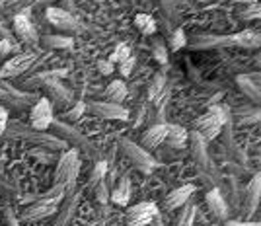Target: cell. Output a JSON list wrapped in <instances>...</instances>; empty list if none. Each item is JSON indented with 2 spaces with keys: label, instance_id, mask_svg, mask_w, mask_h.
I'll return each instance as SVG.
<instances>
[{
  "label": "cell",
  "instance_id": "obj_5",
  "mask_svg": "<svg viewBox=\"0 0 261 226\" xmlns=\"http://www.w3.org/2000/svg\"><path fill=\"white\" fill-rule=\"evenodd\" d=\"M119 150L123 152V156L142 173H152L154 170H156V166H158V162L148 154V150H144L137 142L125 139V137L119 139Z\"/></svg>",
  "mask_w": 261,
  "mask_h": 226
},
{
  "label": "cell",
  "instance_id": "obj_17",
  "mask_svg": "<svg viewBox=\"0 0 261 226\" xmlns=\"http://www.w3.org/2000/svg\"><path fill=\"white\" fill-rule=\"evenodd\" d=\"M205 199H207L208 211L217 218H226L228 216V205H226V199H224V195L218 187H213L211 191H207Z\"/></svg>",
  "mask_w": 261,
  "mask_h": 226
},
{
  "label": "cell",
  "instance_id": "obj_26",
  "mask_svg": "<svg viewBox=\"0 0 261 226\" xmlns=\"http://www.w3.org/2000/svg\"><path fill=\"white\" fill-rule=\"evenodd\" d=\"M164 88H166V74L164 72L154 74V78L148 84V99L150 102H158L164 94Z\"/></svg>",
  "mask_w": 261,
  "mask_h": 226
},
{
  "label": "cell",
  "instance_id": "obj_34",
  "mask_svg": "<svg viewBox=\"0 0 261 226\" xmlns=\"http://www.w3.org/2000/svg\"><path fill=\"white\" fill-rule=\"evenodd\" d=\"M130 57V45L127 43H119L115 49H113V53L109 57V63H123V61H127Z\"/></svg>",
  "mask_w": 261,
  "mask_h": 226
},
{
  "label": "cell",
  "instance_id": "obj_11",
  "mask_svg": "<svg viewBox=\"0 0 261 226\" xmlns=\"http://www.w3.org/2000/svg\"><path fill=\"white\" fill-rule=\"evenodd\" d=\"M191 150H193V158H195L201 173H207V178L217 175V168L211 160V156L207 154V142L201 139L195 131L191 133Z\"/></svg>",
  "mask_w": 261,
  "mask_h": 226
},
{
  "label": "cell",
  "instance_id": "obj_50",
  "mask_svg": "<svg viewBox=\"0 0 261 226\" xmlns=\"http://www.w3.org/2000/svg\"><path fill=\"white\" fill-rule=\"evenodd\" d=\"M6 32H2V28H0V39H2V35H4Z\"/></svg>",
  "mask_w": 261,
  "mask_h": 226
},
{
  "label": "cell",
  "instance_id": "obj_21",
  "mask_svg": "<svg viewBox=\"0 0 261 226\" xmlns=\"http://www.w3.org/2000/svg\"><path fill=\"white\" fill-rule=\"evenodd\" d=\"M187 140H189V133H187L181 125H168V131H166V139H164V142H166L170 148L181 150V148L187 146Z\"/></svg>",
  "mask_w": 261,
  "mask_h": 226
},
{
  "label": "cell",
  "instance_id": "obj_15",
  "mask_svg": "<svg viewBox=\"0 0 261 226\" xmlns=\"http://www.w3.org/2000/svg\"><path fill=\"white\" fill-rule=\"evenodd\" d=\"M197 187L193 183H185L181 187H177L174 191H170L168 197H166V201H164V209L168 211V213H172L175 209H181L193 195H195Z\"/></svg>",
  "mask_w": 261,
  "mask_h": 226
},
{
  "label": "cell",
  "instance_id": "obj_39",
  "mask_svg": "<svg viewBox=\"0 0 261 226\" xmlns=\"http://www.w3.org/2000/svg\"><path fill=\"white\" fill-rule=\"evenodd\" d=\"M261 16V8H259V2H251L250 6L246 8L244 12H240V18L246 20V22H251V20H257Z\"/></svg>",
  "mask_w": 261,
  "mask_h": 226
},
{
  "label": "cell",
  "instance_id": "obj_7",
  "mask_svg": "<svg viewBox=\"0 0 261 226\" xmlns=\"http://www.w3.org/2000/svg\"><path fill=\"white\" fill-rule=\"evenodd\" d=\"M86 111L106 121H127L129 119L127 109L121 104H111V102H86Z\"/></svg>",
  "mask_w": 261,
  "mask_h": 226
},
{
  "label": "cell",
  "instance_id": "obj_8",
  "mask_svg": "<svg viewBox=\"0 0 261 226\" xmlns=\"http://www.w3.org/2000/svg\"><path fill=\"white\" fill-rule=\"evenodd\" d=\"M35 61H37L35 53H18L0 68V78L4 80V78H16V76L25 74L35 65Z\"/></svg>",
  "mask_w": 261,
  "mask_h": 226
},
{
  "label": "cell",
  "instance_id": "obj_25",
  "mask_svg": "<svg viewBox=\"0 0 261 226\" xmlns=\"http://www.w3.org/2000/svg\"><path fill=\"white\" fill-rule=\"evenodd\" d=\"M106 97L111 104H121L127 97V84L123 80H113L108 88H106Z\"/></svg>",
  "mask_w": 261,
  "mask_h": 226
},
{
  "label": "cell",
  "instance_id": "obj_40",
  "mask_svg": "<svg viewBox=\"0 0 261 226\" xmlns=\"http://www.w3.org/2000/svg\"><path fill=\"white\" fill-rule=\"evenodd\" d=\"M152 57L158 61V63H160V65H166V63H168V49L164 47V43H160V41H154Z\"/></svg>",
  "mask_w": 261,
  "mask_h": 226
},
{
  "label": "cell",
  "instance_id": "obj_20",
  "mask_svg": "<svg viewBox=\"0 0 261 226\" xmlns=\"http://www.w3.org/2000/svg\"><path fill=\"white\" fill-rule=\"evenodd\" d=\"M259 195H261V175L255 173L251 183L248 185L246 191V201H244V215H253V211H257L259 205Z\"/></svg>",
  "mask_w": 261,
  "mask_h": 226
},
{
  "label": "cell",
  "instance_id": "obj_3",
  "mask_svg": "<svg viewBox=\"0 0 261 226\" xmlns=\"http://www.w3.org/2000/svg\"><path fill=\"white\" fill-rule=\"evenodd\" d=\"M228 121H230L228 109L222 108V106H213L205 115H201V117L197 119L195 133L205 142H211V140H215L220 135V131L224 129V125Z\"/></svg>",
  "mask_w": 261,
  "mask_h": 226
},
{
  "label": "cell",
  "instance_id": "obj_16",
  "mask_svg": "<svg viewBox=\"0 0 261 226\" xmlns=\"http://www.w3.org/2000/svg\"><path fill=\"white\" fill-rule=\"evenodd\" d=\"M78 201H80V193L74 191L72 195H66L63 199V207L57 211V220L55 226H68L74 218V213L78 209Z\"/></svg>",
  "mask_w": 261,
  "mask_h": 226
},
{
  "label": "cell",
  "instance_id": "obj_29",
  "mask_svg": "<svg viewBox=\"0 0 261 226\" xmlns=\"http://www.w3.org/2000/svg\"><path fill=\"white\" fill-rule=\"evenodd\" d=\"M43 45L49 49H72L74 41L66 35H45Z\"/></svg>",
  "mask_w": 261,
  "mask_h": 226
},
{
  "label": "cell",
  "instance_id": "obj_22",
  "mask_svg": "<svg viewBox=\"0 0 261 226\" xmlns=\"http://www.w3.org/2000/svg\"><path fill=\"white\" fill-rule=\"evenodd\" d=\"M109 199H111L115 205H119V207L129 205V199H130V178L129 175H121L119 182L115 183V187H113V191L109 193Z\"/></svg>",
  "mask_w": 261,
  "mask_h": 226
},
{
  "label": "cell",
  "instance_id": "obj_43",
  "mask_svg": "<svg viewBox=\"0 0 261 226\" xmlns=\"http://www.w3.org/2000/svg\"><path fill=\"white\" fill-rule=\"evenodd\" d=\"M4 224L6 226H20L18 224V218L14 215L12 207H4Z\"/></svg>",
  "mask_w": 261,
  "mask_h": 226
},
{
  "label": "cell",
  "instance_id": "obj_10",
  "mask_svg": "<svg viewBox=\"0 0 261 226\" xmlns=\"http://www.w3.org/2000/svg\"><path fill=\"white\" fill-rule=\"evenodd\" d=\"M156 216H158V207L152 201H144V203H137L129 207L127 222H129V226H148Z\"/></svg>",
  "mask_w": 261,
  "mask_h": 226
},
{
  "label": "cell",
  "instance_id": "obj_9",
  "mask_svg": "<svg viewBox=\"0 0 261 226\" xmlns=\"http://www.w3.org/2000/svg\"><path fill=\"white\" fill-rule=\"evenodd\" d=\"M32 127L37 131H47L53 123V104L49 97H37L32 108Z\"/></svg>",
  "mask_w": 261,
  "mask_h": 226
},
{
  "label": "cell",
  "instance_id": "obj_24",
  "mask_svg": "<svg viewBox=\"0 0 261 226\" xmlns=\"http://www.w3.org/2000/svg\"><path fill=\"white\" fill-rule=\"evenodd\" d=\"M236 84H238L240 90L250 97L253 104H259V99H261L259 84H257V82H253V78H251V76H246V74L236 76Z\"/></svg>",
  "mask_w": 261,
  "mask_h": 226
},
{
  "label": "cell",
  "instance_id": "obj_2",
  "mask_svg": "<svg viewBox=\"0 0 261 226\" xmlns=\"http://www.w3.org/2000/svg\"><path fill=\"white\" fill-rule=\"evenodd\" d=\"M4 137L25 140V142H32L35 146L47 148V150H65L66 148V142L63 139L55 137V135L47 133V131H37L33 129V127H28V125H23L20 121H8Z\"/></svg>",
  "mask_w": 261,
  "mask_h": 226
},
{
  "label": "cell",
  "instance_id": "obj_38",
  "mask_svg": "<svg viewBox=\"0 0 261 226\" xmlns=\"http://www.w3.org/2000/svg\"><path fill=\"white\" fill-rule=\"evenodd\" d=\"M41 2H49V0H2V8L18 10V8H28V6L41 4Z\"/></svg>",
  "mask_w": 261,
  "mask_h": 226
},
{
  "label": "cell",
  "instance_id": "obj_30",
  "mask_svg": "<svg viewBox=\"0 0 261 226\" xmlns=\"http://www.w3.org/2000/svg\"><path fill=\"white\" fill-rule=\"evenodd\" d=\"M66 76V70L65 68H61V70H47V72H39V74H35L33 78H30L25 84L28 86H43L45 82H49L51 78H63Z\"/></svg>",
  "mask_w": 261,
  "mask_h": 226
},
{
  "label": "cell",
  "instance_id": "obj_46",
  "mask_svg": "<svg viewBox=\"0 0 261 226\" xmlns=\"http://www.w3.org/2000/svg\"><path fill=\"white\" fill-rule=\"evenodd\" d=\"M98 68L101 70V74H111L113 72V63H109V61H98Z\"/></svg>",
  "mask_w": 261,
  "mask_h": 226
},
{
  "label": "cell",
  "instance_id": "obj_45",
  "mask_svg": "<svg viewBox=\"0 0 261 226\" xmlns=\"http://www.w3.org/2000/svg\"><path fill=\"white\" fill-rule=\"evenodd\" d=\"M6 127H8V111L4 108H0V137H4Z\"/></svg>",
  "mask_w": 261,
  "mask_h": 226
},
{
  "label": "cell",
  "instance_id": "obj_12",
  "mask_svg": "<svg viewBox=\"0 0 261 226\" xmlns=\"http://www.w3.org/2000/svg\"><path fill=\"white\" fill-rule=\"evenodd\" d=\"M45 16L51 22V26H55L57 30H63V32L68 33H74L80 30V23H78L76 18L70 12L63 10V8H47Z\"/></svg>",
  "mask_w": 261,
  "mask_h": 226
},
{
  "label": "cell",
  "instance_id": "obj_18",
  "mask_svg": "<svg viewBox=\"0 0 261 226\" xmlns=\"http://www.w3.org/2000/svg\"><path fill=\"white\" fill-rule=\"evenodd\" d=\"M80 160L78 158V152L76 150H68L61 156V160L57 164V170H55V185H65V180L68 172L72 170V166Z\"/></svg>",
  "mask_w": 261,
  "mask_h": 226
},
{
  "label": "cell",
  "instance_id": "obj_33",
  "mask_svg": "<svg viewBox=\"0 0 261 226\" xmlns=\"http://www.w3.org/2000/svg\"><path fill=\"white\" fill-rule=\"evenodd\" d=\"M238 125H251V123H257L259 121V109H240L238 111Z\"/></svg>",
  "mask_w": 261,
  "mask_h": 226
},
{
  "label": "cell",
  "instance_id": "obj_28",
  "mask_svg": "<svg viewBox=\"0 0 261 226\" xmlns=\"http://www.w3.org/2000/svg\"><path fill=\"white\" fill-rule=\"evenodd\" d=\"M63 199H65V187L63 185H53L49 191H45V193L35 197V201H43V203H53V205H59Z\"/></svg>",
  "mask_w": 261,
  "mask_h": 226
},
{
  "label": "cell",
  "instance_id": "obj_37",
  "mask_svg": "<svg viewBox=\"0 0 261 226\" xmlns=\"http://www.w3.org/2000/svg\"><path fill=\"white\" fill-rule=\"evenodd\" d=\"M84 111H86V104L84 102H78L70 109H66L65 113H63V117H61V121H76V119L82 117Z\"/></svg>",
  "mask_w": 261,
  "mask_h": 226
},
{
  "label": "cell",
  "instance_id": "obj_36",
  "mask_svg": "<svg viewBox=\"0 0 261 226\" xmlns=\"http://www.w3.org/2000/svg\"><path fill=\"white\" fill-rule=\"evenodd\" d=\"M179 0H162V8L164 12H166V16L170 18V20H179V14H181V10H179Z\"/></svg>",
  "mask_w": 261,
  "mask_h": 226
},
{
  "label": "cell",
  "instance_id": "obj_35",
  "mask_svg": "<svg viewBox=\"0 0 261 226\" xmlns=\"http://www.w3.org/2000/svg\"><path fill=\"white\" fill-rule=\"evenodd\" d=\"M185 45H187V35L181 28H177L174 30V33L170 35V49L172 51H179V49H184Z\"/></svg>",
  "mask_w": 261,
  "mask_h": 226
},
{
  "label": "cell",
  "instance_id": "obj_14",
  "mask_svg": "<svg viewBox=\"0 0 261 226\" xmlns=\"http://www.w3.org/2000/svg\"><path fill=\"white\" fill-rule=\"evenodd\" d=\"M57 211H59V205L35 201V203L30 205V207H25L22 213H20V220H23V222L43 220V218H49L51 215H57Z\"/></svg>",
  "mask_w": 261,
  "mask_h": 226
},
{
  "label": "cell",
  "instance_id": "obj_42",
  "mask_svg": "<svg viewBox=\"0 0 261 226\" xmlns=\"http://www.w3.org/2000/svg\"><path fill=\"white\" fill-rule=\"evenodd\" d=\"M135 63H137V59L130 55L127 61H123V63H119V72L123 76H130V72H133V68H135Z\"/></svg>",
  "mask_w": 261,
  "mask_h": 226
},
{
  "label": "cell",
  "instance_id": "obj_48",
  "mask_svg": "<svg viewBox=\"0 0 261 226\" xmlns=\"http://www.w3.org/2000/svg\"><path fill=\"white\" fill-rule=\"evenodd\" d=\"M148 226H164L162 218H160V216H156V218H152V222H150Z\"/></svg>",
  "mask_w": 261,
  "mask_h": 226
},
{
  "label": "cell",
  "instance_id": "obj_23",
  "mask_svg": "<svg viewBox=\"0 0 261 226\" xmlns=\"http://www.w3.org/2000/svg\"><path fill=\"white\" fill-rule=\"evenodd\" d=\"M166 131H168L166 123H158V125L150 127L142 135V144H144L142 148H156V146H160L164 139H166Z\"/></svg>",
  "mask_w": 261,
  "mask_h": 226
},
{
  "label": "cell",
  "instance_id": "obj_27",
  "mask_svg": "<svg viewBox=\"0 0 261 226\" xmlns=\"http://www.w3.org/2000/svg\"><path fill=\"white\" fill-rule=\"evenodd\" d=\"M135 26H137L139 32L144 33V35H154L156 30H158V23H156V20H154L150 14H137Z\"/></svg>",
  "mask_w": 261,
  "mask_h": 226
},
{
  "label": "cell",
  "instance_id": "obj_1",
  "mask_svg": "<svg viewBox=\"0 0 261 226\" xmlns=\"http://www.w3.org/2000/svg\"><path fill=\"white\" fill-rule=\"evenodd\" d=\"M259 32L253 30H242L240 33L232 35H195L187 39V45L191 49H224V47H244V49H253L259 47Z\"/></svg>",
  "mask_w": 261,
  "mask_h": 226
},
{
  "label": "cell",
  "instance_id": "obj_6",
  "mask_svg": "<svg viewBox=\"0 0 261 226\" xmlns=\"http://www.w3.org/2000/svg\"><path fill=\"white\" fill-rule=\"evenodd\" d=\"M0 99L4 104H8L10 108L23 109L28 108V106H33L37 102V96L30 94V92H23V90H18L16 86H12L8 82L0 80Z\"/></svg>",
  "mask_w": 261,
  "mask_h": 226
},
{
  "label": "cell",
  "instance_id": "obj_47",
  "mask_svg": "<svg viewBox=\"0 0 261 226\" xmlns=\"http://www.w3.org/2000/svg\"><path fill=\"white\" fill-rule=\"evenodd\" d=\"M224 226H259V222H246V220H228Z\"/></svg>",
  "mask_w": 261,
  "mask_h": 226
},
{
  "label": "cell",
  "instance_id": "obj_4",
  "mask_svg": "<svg viewBox=\"0 0 261 226\" xmlns=\"http://www.w3.org/2000/svg\"><path fill=\"white\" fill-rule=\"evenodd\" d=\"M51 127H53V131H55V137L63 139L65 142L74 144V148L82 150L88 158H98V148L88 140V137L82 131H78L76 127L68 125L66 121H61V119H53Z\"/></svg>",
  "mask_w": 261,
  "mask_h": 226
},
{
  "label": "cell",
  "instance_id": "obj_44",
  "mask_svg": "<svg viewBox=\"0 0 261 226\" xmlns=\"http://www.w3.org/2000/svg\"><path fill=\"white\" fill-rule=\"evenodd\" d=\"M10 51H12V41L10 37H6V33H4L2 39H0V57H6Z\"/></svg>",
  "mask_w": 261,
  "mask_h": 226
},
{
  "label": "cell",
  "instance_id": "obj_13",
  "mask_svg": "<svg viewBox=\"0 0 261 226\" xmlns=\"http://www.w3.org/2000/svg\"><path fill=\"white\" fill-rule=\"evenodd\" d=\"M14 32H16V35L22 39L23 43L33 45L39 41L37 30H35V26L32 23V20H30V12L28 10L14 16Z\"/></svg>",
  "mask_w": 261,
  "mask_h": 226
},
{
  "label": "cell",
  "instance_id": "obj_49",
  "mask_svg": "<svg viewBox=\"0 0 261 226\" xmlns=\"http://www.w3.org/2000/svg\"><path fill=\"white\" fill-rule=\"evenodd\" d=\"M240 2H250L251 4V2H257V0H240Z\"/></svg>",
  "mask_w": 261,
  "mask_h": 226
},
{
  "label": "cell",
  "instance_id": "obj_32",
  "mask_svg": "<svg viewBox=\"0 0 261 226\" xmlns=\"http://www.w3.org/2000/svg\"><path fill=\"white\" fill-rule=\"evenodd\" d=\"M106 173H108V162L98 160L96 166H94V170H92V173H90V185L96 187L101 180H106Z\"/></svg>",
  "mask_w": 261,
  "mask_h": 226
},
{
  "label": "cell",
  "instance_id": "obj_41",
  "mask_svg": "<svg viewBox=\"0 0 261 226\" xmlns=\"http://www.w3.org/2000/svg\"><path fill=\"white\" fill-rule=\"evenodd\" d=\"M96 199L99 203H108L109 201V189H108V182L101 180V182L96 185Z\"/></svg>",
  "mask_w": 261,
  "mask_h": 226
},
{
  "label": "cell",
  "instance_id": "obj_19",
  "mask_svg": "<svg viewBox=\"0 0 261 226\" xmlns=\"http://www.w3.org/2000/svg\"><path fill=\"white\" fill-rule=\"evenodd\" d=\"M43 88L47 90V94L51 96L53 102L57 104H70L72 102V94H70V90L61 82V78H51L49 82H45Z\"/></svg>",
  "mask_w": 261,
  "mask_h": 226
},
{
  "label": "cell",
  "instance_id": "obj_31",
  "mask_svg": "<svg viewBox=\"0 0 261 226\" xmlns=\"http://www.w3.org/2000/svg\"><path fill=\"white\" fill-rule=\"evenodd\" d=\"M195 213H197V205L195 203H187L184 205V211L179 213L175 226H193L195 224Z\"/></svg>",
  "mask_w": 261,
  "mask_h": 226
}]
</instances>
